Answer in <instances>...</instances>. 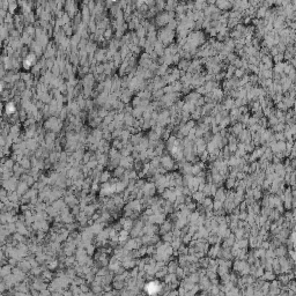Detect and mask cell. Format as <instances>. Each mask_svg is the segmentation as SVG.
Instances as JSON below:
<instances>
[{"label":"cell","instance_id":"6da1fadb","mask_svg":"<svg viewBox=\"0 0 296 296\" xmlns=\"http://www.w3.org/2000/svg\"><path fill=\"white\" fill-rule=\"evenodd\" d=\"M151 288L154 289V293H156V291H158V289H160V285H158V282H151L149 285H147V291L153 293Z\"/></svg>","mask_w":296,"mask_h":296}]
</instances>
